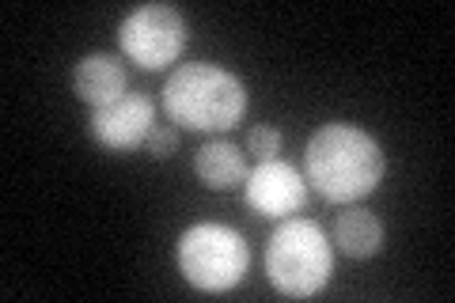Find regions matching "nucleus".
<instances>
[{
    "instance_id": "9",
    "label": "nucleus",
    "mask_w": 455,
    "mask_h": 303,
    "mask_svg": "<svg viewBox=\"0 0 455 303\" xmlns=\"http://www.w3.org/2000/svg\"><path fill=\"white\" fill-rule=\"evenodd\" d=\"M194 171L209 190H235L247 182V160L235 144L228 140H209L205 148H197L194 155Z\"/></svg>"
},
{
    "instance_id": "1",
    "label": "nucleus",
    "mask_w": 455,
    "mask_h": 303,
    "mask_svg": "<svg viewBox=\"0 0 455 303\" xmlns=\"http://www.w3.org/2000/svg\"><path fill=\"white\" fill-rule=\"evenodd\" d=\"M304 171L307 182L326 201L353 205V201L379 190L387 160H383V148L372 133L346 122H331L311 133L304 152Z\"/></svg>"
},
{
    "instance_id": "7",
    "label": "nucleus",
    "mask_w": 455,
    "mask_h": 303,
    "mask_svg": "<svg viewBox=\"0 0 455 303\" xmlns=\"http://www.w3.org/2000/svg\"><path fill=\"white\" fill-rule=\"evenodd\" d=\"M152 125H156V103L148 95H133V92L92 114V137L107 152H130L137 144H145Z\"/></svg>"
},
{
    "instance_id": "4",
    "label": "nucleus",
    "mask_w": 455,
    "mask_h": 303,
    "mask_svg": "<svg viewBox=\"0 0 455 303\" xmlns=\"http://www.w3.org/2000/svg\"><path fill=\"white\" fill-rule=\"evenodd\" d=\"M179 269L202 292H228L247 277L251 247L228 224H194L179 239Z\"/></svg>"
},
{
    "instance_id": "11",
    "label": "nucleus",
    "mask_w": 455,
    "mask_h": 303,
    "mask_svg": "<svg viewBox=\"0 0 455 303\" xmlns=\"http://www.w3.org/2000/svg\"><path fill=\"white\" fill-rule=\"evenodd\" d=\"M247 148L259 155V160H281V129L274 125H254L247 133Z\"/></svg>"
},
{
    "instance_id": "6",
    "label": "nucleus",
    "mask_w": 455,
    "mask_h": 303,
    "mask_svg": "<svg viewBox=\"0 0 455 303\" xmlns=\"http://www.w3.org/2000/svg\"><path fill=\"white\" fill-rule=\"evenodd\" d=\"M247 205L262 216H289L296 209H304L307 201V182L292 163L284 160H266L254 171H247L243 182Z\"/></svg>"
},
{
    "instance_id": "12",
    "label": "nucleus",
    "mask_w": 455,
    "mask_h": 303,
    "mask_svg": "<svg viewBox=\"0 0 455 303\" xmlns=\"http://www.w3.org/2000/svg\"><path fill=\"white\" fill-rule=\"evenodd\" d=\"M179 148V129L171 125H152V133L145 137V152L152 155V160H171Z\"/></svg>"
},
{
    "instance_id": "3",
    "label": "nucleus",
    "mask_w": 455,
    "mask_h": 303,
    "mask_svg": "<svg viewBox=\"0 0 455 303\" xmlns=\"http://www.w3.org/2000/svg\"><path fill=\"white\" fill-rule=\"evenodd\" d=\"M334 273L331 239L315 220H284L266 243V277L281 296H319Z\"/></svg>"
},
{
    "instance_id": "10",
    "label": "nucleus",
    "mask_w": 455,
    "mask_h": 303,
    "mask_svg": "<svg viewBox=\"0 0 455 303\" xmlns=\"http://www.w3.org/2000/svg\"><path fill=\"white\" fill-rule=\"evenodd\" d=\"M383 239H387V232H383V224H379L376 212H368V209H346V212H338V220H334V243L349 258H372V254H379L383 251Z\"/></svg>"
},
{
    "instance_id": "5",
    "label": "nucleus",
    "mask_w": 455,
    "mask_h": 303,
    "mask_svg": "<svg viewBox=\"0 0 455 303\" xmlns=\"http://www.w3.org/2000/svg\"><path fill=\"white\" fill-rule=\"evenodd\" d=\"M122 53L145 72H160L187 50V20L171 4H140L122 20Z\"/></svg>"
},
{
    "instance_id": "8",
    "label": "nucleus",
    "mask_w": 455,
    "mask_h": 303,
    "mask_svg": "<svg viewBox=\"0 0 455 303\" xmlns=\"http://www.w3.org/2000/svg\"><path fill=\"white\" fill-rule=\"evenodd\" d=\"M73 92H76V99H84L88 107L99 110V107H110L130 95V76H125L118 57L88 53V57H80L73 68Z\"/></svg>"
},
{
    "instance_id": "2",
    "label": "nucleus",
    "mask_w": 455,
    "mask_h": 303,
    "mask_svg": "<svg viewBox=\"0 0 455 303\" xmlns=\"http://www.w3.org/2000/svg\"><path fill=\"white\" fill-rule=\"evenodd\" d=\"M167 118L197 133H228L247 114V88L235 72L197 61L171 72L164 88Z\"/></svg>"
}]
</instances>
